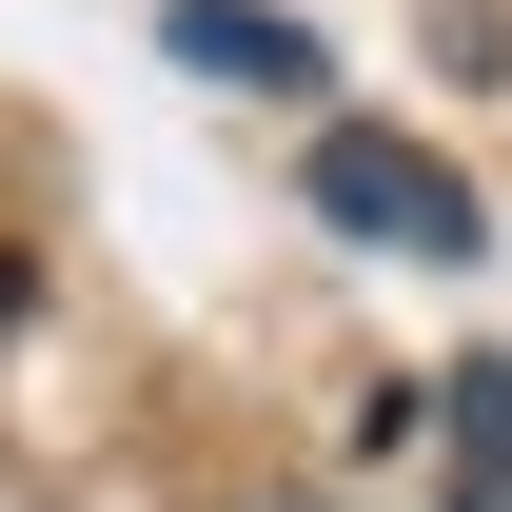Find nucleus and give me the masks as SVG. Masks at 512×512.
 <instances>
[{"mask_svg": "<svg viewBox=\"0 0 512 512\" xmlns=\"http://www.w3.org/2000/svg\"><path fill=\"white\" fill-rule=\"evenodd\" d=\"M316 217H335V237H375V256H473V237H493V217H473V178H453V158H414V138H375V119L316 138Z\"/></svg>", "mask_w": 512, "mask_h": 512, "instance_id": "obj_1", "label": "nucleus"}, {"mask_svg": "<svg viewBox=\"0 0 512 512\" xmlns=\"http://www.w3.org/2000/svg\"><path fill=\"white\" fill-rule=\"evenodd\" d=\"M158 40H178V60H217V79H276V99H316V40H296L276 0H178Z\"/></svg>", "mask_w": 512, "mask_h": 512, "instance_id": "obj_2", "label": "nucleus"}, {"mask_svg": "<svg viewBox=\"0 0 512 512\" xmlns=\"http://www.w3.org/2000/svg\"><path fill=\"white\" fill-rule=\"evenodd\" d=\"M434 434H453V512H512V355H473L434 394Z\"/></svg>", "mask_w": 512, "mask_h": 512, "instance_id": "obj_3", "label": "nucleus"}, {"mask_svg": "<svg viewBox=\"0 0 512 512\" xmlns=\"http://www.w3.org/2000/svg\"><path fill=\"white\" fill-rule=\"evenodd\" d=\"M0 335H20V256H0Z\"/></svg>", "mask_w": 512, "mask_h": 512, "instance_id": "obj_4", "label": "nucleus"}, {"mask_svg": "<svg viewBox=\"0 0 512 512\" xmlns=\"http://www.w3.org/2000/svg\"><path fill=\"white\" fill-rule=\"evenodd\" d=\"M256 512H316V493H256Z\"/></svg>", "mask_w": 512, "mask_h": 512, "instance_id": "obj_5", "label": "nucleus"}, {"mask_svg": "<svg viewBox=\"0 0 512 512\" xmlns=\"http://www.w3.org/2000/svg\"><path fill=\"white\" fill-rule=\"evenodd\" d=\"M0 512H40V493H0Z\"/></svg>", "mask_w": 512, "mask_h": 512, "instance_id": "obj_6", "label": "nucleus"}]
</instances>
